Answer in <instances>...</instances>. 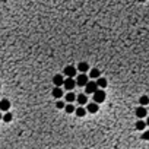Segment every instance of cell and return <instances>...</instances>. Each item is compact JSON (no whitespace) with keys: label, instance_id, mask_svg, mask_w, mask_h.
<instances>
[{"label":"cell","instance_id":"cell-1","mask_svg":"<svg viewBox=\"0 0 149 149\" xmlns=\"http://www.w3.org/2000/svg\"><path fill=\"white\" fill-rule=\"evenodd\" d=\"M98 89H99V88H98L97 82H88L86 85H85V92H86V95H89V94H95Z\"/></svg>","mask_w":149,"mask_h":149},{"label":"cell","instance_id":"cell-2","mask_svg":"<svg viewBox=\"0 0 149 149\" xmlns=\"http://www.w3.org/2000/svg\"><path fill=\"white\" fill-rule=\"evenodd\" d=\"M94 95V102H97V104H99V102H102L104 99H105V92H104V89H98L95 94H92Z\"/></svg>","mask_w":149,"mask_h":149},{"label":"cell","instance_id":"cell-3","mask_svg":"<svg viewBox=\"0 0 149 149\" xmlns=\"http://www.w3.org/2000/svg\"><path fill=\"white\" fill-rule=\"evenodd\" d=\"M63 86H65L67 91H72V89L76 86V80H75L73 78H67V79H65V83H63Z\"/></svg>","mask_w":149,"mask_h":149},{"label":"cell","instance_id":"cell-4","mask_svg":"<svg viewBox=\"0 0 149 149\" xmlns=\"http://www.w3.org/2000/svg\"><path fill=\"white\" fill-rule=\"evenodd\" d=\"M76 72H78V69H76L75 66H66L65 70H63V73H65L67 78H73V76H76Z\"/></svg>","mask_w":149,"mask_h":149},{"label":"cell","instance_id":"cell-5","mask_svg":"<svg viewBox=\"0 0 149 149\" xmlns=\"http://www.w3.org/2000/svg\"><path fill=\"white\" fill-rule=\"evenodd\" d=\"M88 82H89V79H88L86 75H79L76 78V85H79V86H85Z\"/></svg>","mask_w":149,"mask_h":149},{"label":"cell","instance_id":"cell-6","mask_svg":"<svg viewBox=\"0 0 149 149\" xmlns=\"http://www.w3.org/2000/svg\"><path fill=\"white\" fill-rule=\"evenodd\" d=\"M146 116H148V110L140 105V107L136 110V117H137V118H145Z\"/></svg>","mask_w":149,"mask_h":149},{"label":"cell","instance_id":"cell-7","mask_svg":"<svg viewBox=\"0 0 149 149\" xmlns=\"http://www.w3.org/2000/svg\"><path fill=\"white\" fill-rule=\"evenodd\" d=\"M53 83L56 85V86H63V83H65V78H63L61 75H56L53 78Z\"/></svg>","mask_w":149,"mask_h":149},{"label":"cell","instance_id":"cell-8","mask_svg":"<svg viewBox=\"0 0 149 149\" xmlns=\"http://www.w3.org/2000/svg\"><path fill=\"white\" fill-rule=\"evenodd\" d=\"M86 111L91 113V114H95V113L98 111V104H97V102H89V104L86 105Z\"/></svg>","mask_w":149,"mask_h":149},{"label":"cell","instance_id":"cell-9","mask_svg":"<svg viewBox=\"0 0 149 149\" xmlns=\"http://www.w3.org/2000/svg\"><path fill=\"white\" fill-rule=\"evenodd\" d=\"M9 108H10V102H9V99H2V101H0V110L7 113Z\"/></svg>","mask_w":149,"mask_h":149},{"label":"cell","instance_id":"cell-10","mask_svg":"<svg viewBox=\"0 0 149 149\" xmlns=\"http://www.w3.org/2000/svg\"><path fill=\"white\" fill-rule=\"evenodd\" d=\"M76 101L79 102V105H85V104H88V98H86V94H79L76 97Z\"/></svg>","mask_w":149,"mask_h":149},{"label":"cell","instance_id":"cell-11","mask_svg":"<svg viewBox=\"0 0 149 149\" xmlns=\"http://www.w3.org/2000/svg\"><path fill=\"white\" fill-rule=\"evenodd\" d=\"M79 72H82V73H85V72H88L89 70V65L88 63H85V61H82V63H79L78 65V67H76Z\"/></svg>","mask_w":149,"mask_h":149},{"label":"cell","instance_id":"cell-12","mask_svg":"<svg viewBox=\"0 0 149 149\" xmlns=\"http://www.w3.org/2000/svg\"><path fill=\"white\" fill-rule=\"evenodd\" d=\"M97 85H98V88H99V89H104L105 86H107V79L99 76V78L97 79Z\"/></svg>","mask_w":149,"mask_h":149},{"label":"cell","instance_id":"cell-13","mask_svg":"<svg viewBox=\"0 0 149 149\" xmlns=\"http://www.w3.org/2000/svg\"><path fill=\"white\" fill-rule=\"evenodd\" d=\"M51 94H53V97H54V98H61V97H63V89H61L60 86H56V88L53 89V92H51Z\"/></svg>","mask_w":149,"mask_h":149},{"label":"cell","instance_id":"cell-14","mask_svg":"<svg viewBox=\"0 0 149 149\" xmlns=\"http://www.w3.org/2000/svg\"><path fill=\"white\" fill-rule=\"evenodd\" d=\"M75 113H76V116H78V117H83L85 114H86V108H83V107H78V108L75 110Z\"/></svg>","mask_w":149,"mask_h":149},{"label":"cell","instance_id":"cell-15","mask_svg":"<svg viewBox=\"0 0 149 149\" xmlns=\"http://www.w3.org/2000/svg\"><path fill=\"white\" fill-rule=\"evenodd\" d=\"M139 102H140V105H142V107H145V105H148V104H149V97H148V95H143V97H140Z\"/></svg>","mask_w":149,"mask_h":149},{"label":"cell","instance_id":"cell-16","mask_svg":"<svg viewBox=\"0 0 149 149\" xmlns=\"http://www.w3.org/2000/svg\"><path fill=\"white\" fill-rule=\"evenodd\" d=\"M101 76V72L98 69H91V78L92 79H98Z\"/></svg>","mask_w":149,"mask_h":149},{"label":"cell","instance_id":"cell-17","mask_svg":"<svg viewBox=\"0 0 149 149\" xmlns=\"http://www.w3.org/2000/svg\"><path fill=\"white\" fill-rule=\"evenodd\" d=\"M76 99V95L73 94V92H69L67 95H66V102H69V104H72L73 101Z\"/></svg>","mask_w":149,"mask_h":149},{"label":"cell","instance_id":"cell-18","mask_svg":"<svg viewBox=\"0 0 149 149\" xmlns=\"http://www.w3.org/2000/svg\"><path fill=\"white\" fill-rule=\"evenodd\" d=\"M145 127H146V121L139 120V121L136 123V129H137V130H145Z\"/></svg>","mask_w":149,"mask_h":149},{"label":"cell","instance_id":"cell-19","mask_svg":"<svg viewBox=\"0 0 149 149\" xmlns=\"http://www.w3.org/2000/svg\"><path fill=\"white\" fill-rule=\"evenodd\" d=\"M65 108H66V113H69V114H70V113H75V110H76L72 104H66V107H65Z\"/></svg>","mask_w":149,"mask_h":149},{"label":"cell","instance_id":"cell-20","mask_svg":"<svg viewBox=\"0 0 149 149\" xmlns=\"http://www.w3.org/2000/svg\"><path fill=\"white\" fill-rule=\"evenodd\" d=\"M12 118H13V116H12V114H10L9 111H7V113H6V114L3 116V121H6V123H9V121H12Z\"/></svg>","mask_w":149,"mask_h":149},{"label":"cell","instance_id":"cell-21","mask_svg":"<svg viewBox=\"0 0 149 149\" xmlns=\"http://www.w3.org/2000/svg\"><path fill=\"white\" fill-rule=\"evenodd\" d=\"M56 107H57V108H65L66 104L63 102V101H57V102H56Z\"/></svg>","mask_w":149,"mask_h":149},{"label":"cell","instance_id":"cell-22","mask_svg":"<svg viewBox=\"0 0 149 149\" xmlns=\"http://www.w3.org/2000/svg\"><path fill=\"white\" fill-rule=\"evenodd\" d=\"M142 140H149V132H145L142 135Z\"/></svg>","mask_w":149,"mask_h":149},{"label":"cell","instance_id":"cell-23","mask_svg":"<svg viewBox=\"0 0 149 149\" xmlns=\"http://www.w3.org/2000/svg\"><path fill=\"white\" fill-rule=\"evenodd\" d=\"M146 126H149V117H148V120H146Z\"/></svg>","mask_w":149,"mask_h":149},{"label":"cell","instance_id":"cell-24","mask_svg":"<svg viewBox=\"0 0 149 149\" xmlns=\"http://www.w3.org/2000/svg\"><path fill=\"white\" fill-rule=\"evenodd\" d=\"M0 120H3V116H2V114H0Z\"/></svg>","mask_w":149,"mask_h":149},{"label":"cell","instance_id":"cell-25","mask_svg":"<svg viewBox=\"0 0 149 149\" xmlns=\"http://www.w3.org/2000/svg\"><path fill=\"white\" fill-rule=\"evenodd\" d=\"M139 2H145V0H139Z\"/></svg>","mask_w":149,"mask_h":149},{"label":"cell","instance_id":"cell-26","mask_svg":"<svg viewBox=\"0 0 149 149\" xmlns=\"http://www.w3.org/2000/svg\"><path fill=\"white\" fill-rule=\"evenodd\" d=\"M83 149H88V148H83Z\"/></svg>","mask_w":149,"mask_h":149},{"label":"cell","instance_id":"cell-27","mask_svg":"<svg viewBox=\"0 0 149 149\" xmlns=\"http://www.w3.org/2000/svg\"><path fill=\"white\" fill-rule=\"evenodd\" d=\"M148 97H149V95H148Z\"/></svg>","mask_w":149,"mask_h":149},{"label":"cell","instance_id":"cell-28","mask_svg":"<svg viewBox=\"0 0 149 149\" xmlns=\"http://www.w3.org/2000/svg\"><path fill=\"white\" fill-rule=\"evenodd\" d=\"M73 149H75V148H73Z\"/></svg>","mask_w":149,"mask_h":149}]
</instances>
